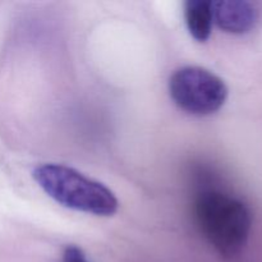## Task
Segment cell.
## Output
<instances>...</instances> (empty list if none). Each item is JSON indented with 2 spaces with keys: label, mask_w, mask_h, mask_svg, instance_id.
I'll return each instance as SVG.
<instances>
[{
  "label": "cell",
  "mask_w": 262,
  "mask_h": 262,
  "mask_svg": "<svg viewBox=\"0 0 262 262\" xmlns=\"http://www.w3.org/2000/svg\"><path fill=\"white\" fill-rule=\"evenodd\" d=\"M33 178L48 196L68 209L97 216H112L118 210L109 188L66 165L43 164L33 170Z\"/></svg>",
  "instance_id": "2"
},
{
  "label": "cell",
  "mask_w": 262,
  "mask_h": 262,
  "mask_svg": "<svg viewBox=\"0 0 262 262\" xmlns=\"http://www.w3.org/2000/svg\"><path fill=\"white\" fill-rule=\"evenodd\" d=\"M63 262H87L84 258L83 252L81 248L76 247V246H69L67 247L66 252H64V260Z\"/></svg>",
  "instance_id": "6"
},
{
  "label": "cell",
  "mask_w": 262,
  "mask_h": 262,
  "mask_svg": "<svg viewBox=\"0 0 262 262\" xmlns=\"http://www.w3.org/2000/svg\"><path fill=\"white\" fill-rule=\"evenodd\" d=\"M200 230L223 256L237 255L245 247L251 229V214L242 201L219 192H206L194 204Z\"/></svg>",
  "instance_id": "1"
},
{
  "label": "cell",
  "mask_w": 262,
  "mask_h": 262,
  "mask_svg": "<svg viewBox=\"0 0 262 262\" xmlns=\"http://www.w3.org/2000/svg\"><path fill=\"white\" fill-rule=\"evenodd\" d=\"M257 9L250 2L220 0L212 2V18L223 31L229 33L250 32L257 22Z\"/></svg>",
  "instance_id": "4"
},
{
  "label": "cell",
  "mask_w": 262,
  "mask_h": 262,
  "mask_svg": "<svg viewBox=\"0 0 262 262\" xmlns=\"http://www.w3.org/2000/svg\"><path fill=\"white\" fill-rule=\"evenodd\" d=\"M184 15L189 33L194 40L205 42L211 35L212 2L209 0H188L184 4Z\"/></svg>",
  "instance_id": "5"
},
{
  "label": "cell",
  "mask_w": 262,
  "mask_h": 262,
  "mask_svg": "<svg viewBox=\"0 0 262 262\" xmlns=\"http://www.w3.org/2000/svg\"><path fill=\"white\" fill-rule=\"evenodd\" d=\"M173 101L193 115H210L224 105L228 87L220 77L200 67H184L169 81Z\"/></svg>",
  "instance_id": "3"
}]
</instances>
